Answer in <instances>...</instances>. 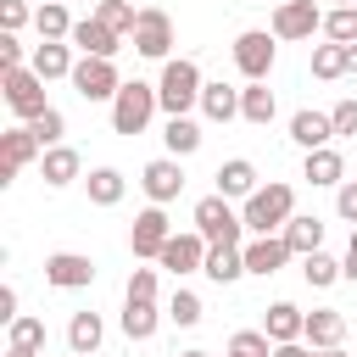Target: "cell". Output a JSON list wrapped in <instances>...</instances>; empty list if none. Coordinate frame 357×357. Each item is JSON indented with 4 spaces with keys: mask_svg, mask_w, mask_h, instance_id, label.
<instances>
[{
    "mask_svg": "<svg viewBox=\"0 0 357 357\" xmlns=\"http://www.w3.org/2000/svg\"><path fill=\"white\" fill-rule=\"evenodd\" d=\"M335 212H340V218L357 229V178H346V184L335 190Z\"/></svg>",
    "mask_w": 357,
    "mask_h": 357,
    "instance_id": "cell-42",
    "label": "cell"
},
{
    "mask_svg": "<svg viewBox=\"0 0 357 357\" xmlns=\"http://www.w3.org/2000/svg\"><path fill=\"white\" fill-rule=\"evenodd\" d=\"M162 145H167V156H195V151H201V128H195L190 117H167Z\"/></svg>",
    "mask_w": 357,
    "mask_h": 357,
    "instance_id": "cell-32",
    "label": "cell"
},
{
    "mask_svg": "<svg viewBox=\"0 0 357 357\" xmlns=\"http://www.w3.org/2000/svg\"><path fill=\"white\" fill-rule=\"evenodd\" d=\"M128 39H134V50H139L145 61H173V56H167V50H173V17H167V11L145 6Z\"/></svg>",
    "mask_w": 357,
    "mask_h": 357,
    "instance_id": "cell-8",
    "label": "cell"
},
{
    "mask_svg": "<svg viewBox=\"0 0 357 357\" xmlns=\"http://www.w3.org/2000/svg\"><path fill=\"white\" fill-rule=\"evenodd\" d=\"M240 218H245V229H251V234H284V223L296 218V190H290L284 178H268V184L245 201V212H240Z\"/></svg>",
    "mask_w": 357,
    "mask_h": 357,
    "instance_id": "cell-2",
    "label": "cell"
},
{
    "mask_svg": "<svg viewBox=\"0 0 357 357\" xmlns=\"http://www.w3.org/2000/svg\"><path fill=\"white\" fill-rule=\"evenodd\" d=\"M6 357H39V351H22V346H6Z\"/></svg>",
    "mask_w": 357,
    "mask_h": 357,
    "instance_id": "cell-49",
    "label": "cell"
},
{
    "mask_svg": "<svg viewBox=\"0 0 357 357\" xmlns=\"http://www.w3.org/2000/svg\"><path fill=\"white\" fill-rule=\"evenodd\" d=\"M73 89H78L84 100H117V89H123V73H117V61L78 56V67H73Z\"/></svg>",
    "mask_w": 357,
    "mask_h": 357,
    "instance_id": "cell-9",
    "label": "cell"
},
{
    "mask_svg": "<svg viewBox=\"0 0 357 357\" xmlns=\"http://www.w3.org/2000/svg\"><path fill=\"white\" fill-rule=\"evenodd\" d=\"M173 240V223H167V212L162 206H145L139 218H134V229H128V251L139 257V262H151V257H162V245Z\"/></svg>",
    "mask_w": 357,
    "mask_h": 357,
    "instance_id": "cell-10",
    "label": "cell"
},
{
    "mask_svg": "<svg viewBox=\"0 0 357 357\" xmlns=\"http://www.w3.org/2000/svg\"><path fill=\"white\" fill-rule=\"evenodd\" d=\"M45 284H56V290H89L95 284V262L84 251H50L45 257Z\"/></svg>",
    "mask_w": 357,
    "mask_h": 357,
    "instance_id": "cell-11",
    "label": "cell"
},
{
    "mask_svg": "<svg viewBox=\"0 0 357 357\" xmlns=\"http://www.w3.org/2000/svg\"><path fill=\"white\" fill-rule=\"evenodd\" d=\"M167 318H173L178 329H195V324L206 318V307H201V296H195V290H173V301H167Z\"/></svg>",
    "mask_w": 357,
    "mask_h": 357,
    "instance_id": "cell-36",
    "label": "cell"
},
{
    "mask_svg": "<svg viewBox=\"0 0 357 357\" xmlns=\"http://www.w3.org/2000/svg\"><path fill=\"white\" fill-rule=\"evenodd\" d=\"M312 357H346V351H340V346H335V351H312Z\"/></svg>",
    "mask_w": 357,
    "mask_h": 357,
    "instance_id": "cell-50",
    "label": "cell"
},
{
    "mask_svg": "<svg viewBox=\"0 0 357 357\" xmlns=\"http://www.w3.org/2000/svg\"><path fill=\"white\" fill-rule=\"evenodd\" d=\"M61 6H67V0H61Z\"/></svg>",
    "mask_w": 357,
    "mask_h": 357,
    "instance_id": "cell-55",
    "label": "cell"
},
{
    "mask_svg": "<svg viewBox=\"0 0 357 357\" xmlns=\"http://www.w3.org/2000/svg\"><path fill=\"white\" fill-rule=\"evenodd\" d=\"M318 28H324L318 0H279V6H273V22H268V33H273V39H284V45L312 39Z\"/></svg>",
    "mask_w": 357,
    "mask_h": 357,
    "instance_id": "cell-6",
    "label": "cell"
},
{
    "mask_svg": "<svg viewBox=\"0 0 357 357\" xmlns=\"http://www.w3.org/2000/svg\"><path fill=\"white\" fill-rule=\"evenodd\" d=\"M128 301H156V268H134L128 273Z\"/></svg>",
    "mask_w": 357,
    "mask_h": 357,
    "instance_id": "cell-40",
    "label": "cell"
},
{
    "mask_svg": "<svg viewBox=\"0 0 357 357\" xmlns=\"http://www.w3.org/2000/svg\"><path fill=\"white\" fill-rule=\"evenodd\" d=\"M290 139H296L301 151H324V145L335 139L329 112H296V117H290Z\"/></svg>",
    "mask_w": 357,
    "mask_h": 357,
    "instance_id": "cell-20",
    "label": "cell"
},
{
    "mask_svg": "<svg viewBox=\"0 0 357 357\" xmlns=\"http://www.w3.org/2000/svg\"><path fill=\"white\" fill-rule=\"evenodd\" d=\"M156 324H162L156 301H123V335H128V340H151Z\"/></svg>",
    "mask_w": 357,
    "mask_h": 357,
    "instance_id": "cell-31",
    "label": "cell"
},
{
    "mask_svg": "<svg viewBox=\"0 0 357 357\" xmlns=\"http://www.w3.org/2000/svg\"><path fill=\"white\" fill-rule=\"evenodd\" d=\"M0 89H6V106H11L22 123H33L39 112H50V100H45V78H39L33 67H6V73H0Z\"/></svg>",
    "mask_w": 357,
    "mask_h": 357,
    "instance_id": "cell-5",
    "label": "cell"
},
{
    "mask_svg": "<svg viewBox=\"0 0 357 357\" xmlns=\"http://www.w3.org/2000/svg\"><path fill=\"white\" fill-rule=\"evenodd\" d=\"M28 67L50 84V78H73V67H78V61H73V45H45V39H39V50H33V61H28Z\"/></svg>",
    "mask_w": 357,
    "mask_h": 357,
    "instance_id": "cell-26",
    "label": "cell"
},
{
    "mask_svg": "<svg viewBox=\"0 0 357 357\" xmlns=\"http://www.w3.org/2000/svg\"><path fill=\"white\" fill-rule=\"evenodd\" d=\"M139 190L151 195V206H167V201H178V190H184V167H178V156H156V162H145V173H139Z\"/></svg>",
    "mask_w": 357,
    "mask_h": 357,
    "instance_id": "cell-12",
    "label": "cell"
},
{
    "mask_svg": "<svg viewBox=\"0 0 357 357\" xmlns=\"http://www.w3.org/2000/svg\"><path fill=\"white\" fill-rule=\"evenodd\" d=\"M206 251H212V245L190 229V234H173V240L162 245V257H156V262H162L167 273H178V279H184V273H201V268H206Z\"/></svg>",
    "mask_w": 357,
    "mask_h": 357,
    "instance_id": "cell-14",
    "label": "cell"
},
{
    "mask_svg": "<svg viewBox=\"0 0 357 357\" xmlns=\"http://www.w3.org/2000/svg\"><path fill=\"white\" fill-rule=\"evenodd\" d=\"M201 89H206V78H201V67H195L190 56L162 61L156 100H162V112H167V117H190V106H201Z\"/></svg>",
    "mask_w": 357,
    "mask_h": 357,
    "instance_id": "cell-1",
    "label": "cell"
},
{
    "mask_svg": "<svg viewBox=\"0 0 357 357\" xmlns=\"http://www.w3.org/2000/svg\"><path fill=\"white\" fill-rule=\"evenodd\" d=\"M201 273H206L212 284H234V279L245 273V251H240V245H212V251H206V268H201Z\"/></svg>",
    "mask_w": 357,
    "mask_h": 357,
    "instance_id": "cell-27",
    "label": "cell"
},
{
    "mask_svg": "<svg viewBox=\"0 0 357 357\" xmlns=\"http://www.w3.org/2000/svg\"><path fill=\"white\" fill-rule=\"evenodd\" d=\"M240 251H245V273H262V279H268V273H279V268L296 257V251L284 245V234H257V240H251V245H240Z\"/></svg>",
    "mask_w": 357,
    "mask_h": 357,
    "instance_id": "cell-17",
    "label": "cell"
},
{
    "mask_svg": "<svg viewBox=\"0 0 357 357\" xmlns=\"http://www.w3.org/2000/svg\"><path fill=\"white\" fill-rule=\"evenodd\" d=\"M162 112V100H156V84H145V78H128L123 89H117V100H112V128L117 134H145V123Z\"/></svg>",
    "mask_w": 357,
    "mask_h": 357,
    "instance_id": "cell-3",
    "label": "cell"
},
{
    "mask_svg": "<svg viewBox=\"0 0 357 357\" xmlns=\"http://www.w3.org/2000/svg\"><path fill=\"white\" fill-rule=\"evenodd\" d=\"M6 67H28V61H22V39H17V33H0V73H6Z\"/></svg>",
    "mask_w": 357,
    "mask_h": 357,
    "instance_id": "cell-44",
    "label": "cell"
},
{
    "mask_svg": "<svg viewBox=\"0 0 357 357\" xmlns=\"http://www.w3.org/2000/svg\"><path fill=\"white\" fill-rule=\"evenodd\" d=\"M100 340H106V324H100V312H73V318H67V351L89 357Z\"/></svg>",
    "mask_w": 357,
    "mask_h": 357,
    "instance_id": "cell-24",
    "label": "cell"
},
{
    "mask_svg": "<svg viewBox=\"0 0 357 357\" xmlns=\"http://www.w3.org/2000/svg\"><path fill=\"white\" fill-rule=\"evenodd\" d=\"M301 329H307V312H301L296 301H273V307L262 312V335H268L273 346H290V340H301Z\"/></svg>",
    "mask_w": 357,
    "mask_h": 357,
    "instance_id": "cell-18",
    "label": "cell"
},
{
    "mask_svg": "<svg viewBox=\"0 0 357 357\" xmlns=\"http://www.w3.org/2000/svg\"><path fill=\"white\" fill-rule=\"evenodd\" d=\"M329 123H335V139H351V134H357V100L346 95V100L329 112Z\"/></svg>",
    "mask_w": 357,
    "mask_h": 357,
    "instance_id": "cell-41",
    "label": "cell"
},
{
    "mask_svg": "<svg viewBox=\"0 0 357 357\" xmlns=\"http://www.w3.org/2000/svg\"><path fill=\"white\" fill-rule=\"evenodd\" d=\"M178 357H212V351H195V346H190V351H178Z\"/></svg>",
    "mask_w": 357,
    "mask_h": 357,
    "instance_id": "cell-52",
    "label": "cell"
},
{
    "mask_svg": "<svg viewBox=\"0 0 357 357\" xmlns=\"http://www.w3.org/2000/svg\"><path fill=\"white\" fill-rule=\"evenodd\" d=\"M6 335H11V346H22V351H45V318H17V324H6Z\"/></svg>",
    "mask_w": 357,
    "mask_h": 357,
    "instance_id": "cell-38",
    "label": "cell"
},
{
    "mask_svg": "<svg viewBox=\"0 0 357 357\" xmlns=\"http://www.w3.org/2000/svg\"><path fill=\"white\" fill-rule=\"evenodd\" d=\"M346 73H357V45H346Z\"/></svg>",
    "mask_w": 357,
    "mask_h": 357,
    "instance_id": "cell-48",
    "label": "cell"
},
{
    "mask_svg": "<svg viewBox=\"0 0 357 357\" xmlns=\"http://www.w3.org/2000/svg\"><path fill=\"white\" fill-rule=\"evenodd\" d=\"M28 17H33V11H28L22 0H0V28H6V33H17Z\"/></svg>",
    "mask_w": 357,
    "mask_h": 357,
    "instance_id": "cell-43",
    "label": "cell"
},
{
    "mask_svg": "<svg viewBox=\"0 0 357 357\" xmlns=\"http://www.w3.org/2000/svg\"><path fill=\"white\" fill-rule=\"evenodd\" d=\"M84 184H89V201H95V206H117V201L128 195V178H123L117 167H89Z\"/></svg>",
    "mask_w": 357,
    "mask_h": 357,
    "instance_id": "cell-29",
    "label": "cell"
},
{
    "mask_svg": "<svg viewBox=\"0 0 357 357\" xmlns=\"http://www.w3.org/2000/svg\"><path fill=\"white\" fill-rule=\"evenodd\" d=\"M324 39H329V45H357V6L324 11Z\"/></svg>",
    "mask_w": 357,
    "mask_h": 357,
    "instance_id": "cell-34",
    "label": "cell"
},
{
    "mask_svg": "<svg viewBox=\"0 0 357 357\" xmlns=\"http://www.w3.org/2000/svg\"><path fill=\"white\" fill-rule=\"evenodd\" d=\"M273 45H279V39H273L268 28H245V33L234 39V67L245 73V84H262V78L273 73V56H279Z\"/></svg>",
    "mask_w": 357,
    "mask_h": 357,
    "instance_id": "cell-7",
    "label": "cell"
},
{
    "mask_svg": "<svg viewBox=\"0 0 357 357\" xmlns=\"http://www.w3.org/2000/svg\"><path fill=\"white\" fill-rule=\"evenodd\" d=\"M273 112H279V100H273V89H268V84H245V89H240V117H245V123L268 128V123H273Z\"/></svg>",
    "mask_w": 357,
    "mask_h": 357,
    "instance_id": "cell-28",
    "label": "cell"
},
{
    "mask_svg": "<svg viewBox=\"0 0 357 357\" xmlns=\"http://www.w3.org/2000/svg\"><path fill=\"white\" fill-rule=\"evenodd\" d=\"M22 128H28V134H33V139L50 151V145H61V134H67V117L50 106V112H39V117H33V123H22Z\"/></svg>",
    "mask_w": 357,
    "mask_h": 357,
    "instance_id": "cell-37",
    "label": "cell"
},
{
    "mask_svg": "<svg viewBox=\"0 0 357 357\" xmlns=\"http://www.w3.org/2000/svg\"><path fill=\"white\" fill-rule=\"evenodd\" d=\"M33 156H45V145H39L28 128H6V134H0V190H6Z\"/></svg>",
    "mask_w": 357,
    "mask_h": 357,
    "instance_id": "cell-13",
    "label": "cell"
},
{
    "mask_svg": "<svg viewBox=\"0 0 357 357\" xmlns=\"http://www.w3.org/2000/svg\"><path fill=\"white\" fill-rule=\"evenodd\" d=\"M17 284H0V324H17Z\"/></svg>",
    "mask_w": 357,
    "mask_h": 357,
    "instance_id": "cell-45",
    "label": "cell"
},
{
    "mask_svg": "<svg viewBox=\"0 0 357 357\" xmlns=\"http://www.w3.org/2000/svg\"><path fill=\"white\" fill-rule=\"evenodd\" d=\"M284 245H290L296 257H312V251H324V218H312V212H296V218L284 223Z\"/></svg>",
    "mask_w": 357,
    "mask_h": 357,
    "instance_id": "cell-23",
    "label": "cell"
},
{
    "mask_svg": "<svg viewBox=\"0 0 357 357\" xmlns=\"http://www.w3.org/2000/svg\"><path fill=\"white\" fill-rule=\"evenodd\" d=\"M301 279H307L312 290H324V284L346 279V262H335L329 251H312V257H301Z\"/></svg>",
    "mask_w": 357,
    "mask_h": 357,
    "instance_id": "cell-33",
    "label": "cell"
},
{
    "mask_svg": "<svg viewBox=\"0 0 357 357\" xmlns=\"http://www.w3.org/2000/svg\"><path fill=\"white\" fill-rule=\"evenodd\" d=\"M301 340H307L312 351H335V346L346 340V312H340V307H312Z\"/></svg>",
    "mask_w": 357,
    "mask_h": 357,
    "instance_id": "cell-15",
    "label": "cell"
},
{
    "mask_svg": "<svg viewBox=\"0 0 357 357\" xmlns=\"http://www.w3.org/2000/svg\"><path fill=\"white\" fill-rule=\"evenodd\" d=\"M335 6H357V0H335Z\"/></svg>",
    "mask_w": 357,
    "mask_h": 357,
    "instance_id": "cell-53",
    "label": "cell"
},
{
    "mask_svg": "<svg viewBox=\"0 0 357 357\" xmlns=\"http://www.w3.org/2000/svg\"><path fill=\"white\" fill-rule=\"evenodd\" d=\"M95 22H106L112 33H134L139 11H134V0H100V6H95Z\"/></svg>",
    "mask_w": 357,
    "mask_h": 357,
    "instance_id": "cell-35",
    "label": "cell"
},
{
    "mask_svg": "<svg viewBox=\"0 0 357 357\" xmlns=\"http://www.w3.org/2000/svg\"><path fill=\"white\" fill-rule=\"evenodd\" d=\"M73 50H84V56H100V61H112L117 50H123V33H112L106 22H95V17H84V22H73V39H67Z\"/></svg>",
    "mask_w": 357,
    "mask_h": 357,
    "instance_id": "cell-16",
    "label": "cell"
},
{
    "mask_svg": "<svg viewBox=\"0 0 357 357\" xmlns=\"http://www.w3.org/2000/svg\"><path fill=\"white\" fill-rule=\"evenodd\" d=\"M346 73V45H312V78H340Z\"/></svg>",
    "mask_w": 357,
    "mask_h": 357,
    "instance_id": "cell-39",
    "label": "cell"
},
{
    "mask_svg": "<svg viewBox=\"0 0 357 357\" xmlns=\"http://www.w3.org/2000/svg\"><path fill=\"white\" fill-rule=\"evenodd\" d=\"M78 167H84V162H78V151H73V145H50V151L39 156V173H45V184H50V190H67V184L78 178Z\"/></svg>",
    "mask_w": 357,
    "mask_h": 357,
    "instance_id": "cell-22",
    "label": "cell"
},
{
    "mask_svg": "<svg viewBox=\"0 0 357 357\" xmlns=\"http://www.w3.org/2000/svg\"><path fill=\"white\" fill-rule=\"evenodd\" d=\"M67 357H78V351H67Z\"/></svg>",
    "mask_w": 357,
    "mask_h": 357,
    "instance_id": "cell-54",
    "label": "cell"
},
{
    "mask_svg": "<svg viewBox=\"0 0 357 357\" xmlns=\"http://www.w3.org/2000/svg\"><path fill=\"white\" fill-rule=\"evenodd\" d=\"M223 357H251V351H240V346H229V351H223Z\"/></svg>",
    "mask_w": 357,
    "mask_h": 357,
    "instance_id": "cell-51",
    "label": "cell"
},
{
    "mask_svg": "<svg viewBox=\"0 0 357 357\" xmlns=\"http://www.w3.org/2000/svg\"><path fill=\"white\" fill-rule=\"evenodd\" d=\"M195 234L206 245H240L245 240V218L223 201V195H201L195 201Z\"/></svg>",
    "mask_w": 357,
    "mask_h": 357,
    "instance_id": "cell-4",
    "label": "cell"
},
{
    "mask_svg": "<svg viewBox=\"0 0 357 357\" xmlns=\"http://www.w3.org/2000/svg\"><path fill=\"white\" fill-rule=\"evenodd\" d=\"M257 190H262V184H257V167H251L245 156H229V162L218 167V195H223V201H234V195L251 201Z\"/></svg>",
    "mask_w": 357,
    "mask_h": 357,
    "instance_id": "cell-19",
    "label": "cell"
},
{
    "mask_svg": "<svg viewBox=\"0 0 357 357\" xmlns=\"http://www.w3.org/2000/svg\"><path fill=\"white\" fill-rule=\"evenodd\" d=\"M201 112H206L212 123L240 117V89H234V84H206V89H201Z\"/></svg>",
    "mask_w": 357,
    "mask_h": 357,
    "instance_id": "cell-30",
    "label": "cell"
},
{
    "mask_svg": "<svg viewBox=\"0 0 357 357\" xmlns=\"http://www.w3.org/2000/svg\"><path fill=\"white\" fill-rule=\"evenodd\" d=\"M273 357H312V346H301V340H290V346H273Z\"/></svg>",
    "mask_w": 357,
    "mask_h": 357,
    "instance_id": "cell-47",
    "label": "cell"
},
{
    "mask_svg": "<svg viewBox=\"0 0 357 357\" xmlns=\"http://www.w3.org/2000/svg\"><path fill=\"white\" fill-rule=\"evenodd\" d=\"M340 262H346V279L357 284V229H351V245H346V257H340Z\"/></svg>",
    "mask_w": 357,
    "mask_h": 357,
    "instance_id": "cell-46",
    "label": "cell"
},
{
    "mask_svg": "<svg viewBox=\"0 0 357 357\" xmlns=\"http://www.w3.org/2000/svg\"><path fill=\"white\" fill-rule=\"evenodd\" d=\"M33 28H39L45 45H67V39H73V17H67L61 0H45V6L33 11Z\"/></svg>",
    "mask_w": 357,
    "mask_h": 357,
    "instance_id": "cell-25",
    "label": "cell"
},
{
    "mask_svg": "<svg viewBox=\"0 0 357 357\" xmlns=\"http://www.w3.org/2000/svg\"><path fill=\"white\" fill-rule=\"evenodd\" d=\"M301 178L307 184H346V156L335 151V145H324V151H307V162H301Z\"/></svg>",
    "mask_w": 357,
    "mask_h": 357,
    "instance_id": "cell-21",
    "label": "cell"
}]
</instances>
